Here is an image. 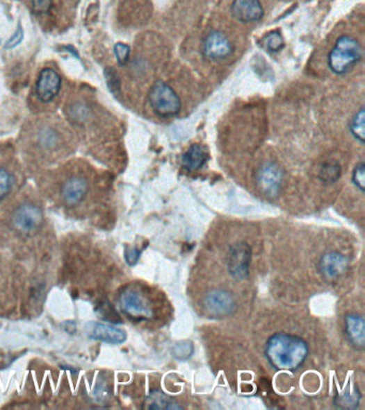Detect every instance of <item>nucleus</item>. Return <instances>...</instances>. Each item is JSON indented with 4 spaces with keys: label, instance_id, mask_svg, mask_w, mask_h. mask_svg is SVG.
I'll list each match as a JSON object with an SVG mask.
<instances>
[{
    "label": "nucleus",
    "instance_id": "obj_1",
    "mask_svg": "<svg viewBox=\"0 0 365 410\" xmlns=\"http://www.w3.org/2000/svg\"><path fill=\"white\" fill-rule=\"evenodd\" d=\"M307 343L297 336L277 334L270 339L266 348L268 359L279 370H295L307 356Z\"/></svg>",
    "mask_w": 365,
    "mask_h": 410
},
{
    "label": "nucleus",
    "instance_id": "obj_2",
    "mask_svg": "<svg viewBox=\"0 0 365 410\" xmlns=\"http://www.w3.org/2000/svg\"><path fill=\"white\" fill-rule=\"evenodd\" d=\"M362 47L350 35H342L336 40L328 56L329 69L336 75H345L360 62Z\"/></svg>",
    "mask_w": 365,
    "mask_h": 410
},
{
    "label": "nucleus",
    "instance_id": "obj_3",
    "mask_svg": "<svg viewBox=\"0 0 365 410\" xmlns=\"http://www.w3.org/2000/svg\"><path fill=\"white\" fill-rule=\"evenodd\" d=\"M148 99L154 112L164 118L176 116L181 109V101L177 93L162 80L156 81L152 87Z\"/></svg>",
    "mask_w": 365,
    "mask_h": 410
},
{
    "label": "nucleus",
    "instance_id": "obj_4",
    "mask_svg": "<svg viewBox=\"0 0 365 410\" xmlns=\"http://www.w3.org/2000/svg\"><path fill=\"white\" fill-rule=\"evenodd\" d=\"M255 181L261 193L269 198L277 197L283 185L284 173L275 162H267L257 169Z\"/></svg>",
    "mask_w": 365,
    "mask_h": 410
},
{
    "label": "nucleus",
    "instance_id": "obj_5",
    "mask_svg": "<svg viewBox=\"0 0 365 410\" xmlns=\"http://www.w3.org/2000/svg\"><path fill=\"white\" fill-rule=\"evenodd\" d=\"M120 307L127 316L136 320H148L152 318V308L148 299L140 291L129 290L121 293Z\"/></svg>",
    "mask_w": 365,
    "mask_h": 410
},
{
    "label": "nucleus",
    "instance_id": "obj_6",
    "mask_svg": "<svg viewBox=\"0 0 365 410\" xmlns=\"http://www.w3.org/2000/svg\"><path fill=\"white\" fill-rule=\"evenodd\" d=\"M251 261V247L247 243L236 244L228 253V271L237 280H243L249 276Z\"/></svg>",
    "mask_w": 365,
    "mask_h": 410
},
{
    "label": "nucleus",
    "instance_id": "obj_7",
    "mask_svg": "<svg viewBox=\"0 0 365 410\" xmlns=\"http://www.w3.org/2000/svg\"><path fill=\"white\" fill-rule=\"evenodd\" d=\"M86 334L91 340L107 344H122L126 342L127 332L114 325L91 321L85 326Z\"/></svg>",
    "mask_w": 365,
    "mask_h": 410
},
{
    "label": "nucleus",
    "instance_id": "obj_8",
    "mask_svg": "<svg viewBox=\"0 0 365 410\" xmlns=\"http://www.w3.org/2000/svg\"><path fill=\"white\" fill-rule=\"evenodd\" d=\"M43 221L42 211L33 204L26 203L15 210L12 223L24 233L35 231Z\"/></svg>",
    "mask_w": 365,
    "mask_h": 410
},
{
    "label": "nucleus",
    "instance_id": "obj_9",
    "mask_svg": "<svg viewBox=\"0 0 365 410\" xmlns=\"http://www.w3.org/2000/svg\"><path fill=\"white\" fill-rule=\"evenodd\" d=\"M234 47L229 40L220 31H212L202 42V53L208 59L221 60L233 53Z\"/></svg>",
    "mask_w": 365,
    "mask_h": 410
},
{
    "label": "nucleus",
    "instance_id": "obj_10",
    "mask_svg": "<svg viewBox=\"0 0 365 410\" xmlns=\"http://www.w3.org/2000/svg\"><path fill=\"white\" fill-rule=\"evenodd\" d=\"M206 310L218 318L231 316L235 311L236 302L231 293L223 290L211 291L204 300Z\"/></svg>",
    "mask_w": 365,
    "mask_h": 410
},
{
    "label": "nucleus",
    "instance_id": "obj_11",
    "mask_svg": "<svg viewBox=\"0 0 365 410\" xmlns=\"http://www.w3.org/2000/svg\"><path fill=\"white\" fill-rule=\"evenodd\" d=\"M61 88V78L53 69L41 71L35 85L38 99L42 103H49L56 98Z\"/></svg>",
    "mask_w": 365,
    "mask_h": 410
},
{
    "label": "nucleus",
    "instance_id": "obj_12",
    "mask_svg": "<svg viewBox=\"0 0 365 410\" xmlns=\"http://www.w3.org/2000/svg\"><path fill=\"white\" fill-rule=\"evenodd\" d=\"M348 259L339 253H329L323 255L319 262L323 276L328 280L340 278L348 269Z\"/></svg>",
    "mask_w": 365,
    "mask_h": 410
},
{
    "label": "nucleus",
    "instance_id": "obj_13",
    "mask_svg": "<svg viewBox=\"0 0 365 410\" xmlns=\"http://www.w3.org/2000/svg\"><path fill=\"white\" fill-rule=\"evenodd\" d=\"M234 17L242 23H254L263 19V9L259 0H234Z\"/></svg>",
    "mask_w": 365,
    "mask_h": 410
},
{
    "label": "nucleus",
    "instance_id": "obj_14",
    "mask_svg": "<svg viewBox=\"0 0 365 410\" xmlns=\"http://www.w3.org/2000/svg\"><path fill=\"white\" fill-rule=\"evenodd\" d=\"M88 193V183L86 180L79 176H73L63 184L61 195L65 203L74 207L81 203Z\"/></svg>",
    "mask_w": 365,
    "mask_h": 410
},
{
    "label": "nucleus",
    "instance_id": "obj_15",
    "mask_svg": "<svg viewBox=\"0 0 365 410\" xmlns=\"http://www.w3.org/2000/svg\"><path fill=\"white\" fill-rule=\"evenodd\" d=\"M208 160V153L204 146L192 144L182 156V165L188 171L200 169Z\"/></svg>",
    "mask_w": 365,
    "mask_h": 410
},
{
    "label": "nucleus",
    "instance_id": "obj_16",
    "mask_svg": "<svg viewBox=\"0 0 365 410\" xmlns=\"http://www.w3.org/2000/svg\"><path fill=\"white\" fill-rule=\"evenodd\" d=\"M345 324H346L347 334L351 342L357 348H363L365 343V327L362 316L350 314L347 316Z\"/></svg>",
    "mask_w": 365,
    "mask_h": 410
},
{
    "label": "nucleus",
    "instance_id": "obj_17",
    "mask_svg": "<svg viewBox=\"0 0 365 410\" xmlns=\"http://www.w3.org/2000/svg\"><path fill=\"white\" fill-rule=\"evenodd\" d=\"M359 402H360V393L358 388L355 387L354 385H348L342 392L337 393L334 403L337 407L354 409L358 407Z\"/></svg>",
    "mask_w": 365,
    "mask_h": 410
},
{
    "label": "nucleus",
    "instance_id": "obj_18",
    "mask_svg": "<svg viewBox=\"0 0 365 410\" xmlns=\"http://www.w3.org/2000/svg\"><path fill=\"white\" fill-rule=\"evenodd\" d=\"M147 403H148V407L152 409H180L181 408L172 398L161 391L152 392L147 400Z\"/></svg>",
    "mask_w": 365,
    "mask_h": 410
},
{
    "label": "nucleus",
    "instance_id": "obj_19",
    "mask_svg": "<svg viewBox=\"0 0 365 410\" xmlns=\"http://www.w3.org/2000/svg\"><path fill=\"white\" fill-rule=\"evenodd\" d=\"M261 45L269 53H279V51L283 49L285 43H284V39L281 33L275 31H271V33H268L263 37Z\"/></svg>",
    "mask_w": 365,
    "mask_h": 410
},
{
    "label": "nucleus",
    "instance_id": "obj_20",
    "mask_svg": "<svg viewBox=\"0 0 365 410\" xmlns=\"http://www.w3.org/2000/svg\"><path fill=\"white\" fill-rule=\"evenodd\" d=\"M364 107H361L358 112H357V114H355L354 118L351 119L350 122L351 134L354 135L355 138H356L357 140H359L361 144L364 142Z\"/></svg>",
    "mask_w": 365,
    "mask_h": 410
},
{
    "label": "nucleus",
    "instance_id": "obj_21",
    "mask_svg": "<svg viewBox=\"0 0 365 410\" xmlns=\"http://www.w3.org/2000/svg\"><path fill=\"white\" fill-rule=\"evenodd\" d=\"M319 179L326 184H332L341 178V167L336 162H327L319 171Z\"/></svg>",
    "mask_w": 365,
    "mask_h": 410
},
{
    "label": "nucleus",
    "instance_id": "obj_22",
    "mask_svg": "<svg viewBox=\"0 0 365 410\" xmlns=\"http://www.w3.org/2000/svg\"><path fill=\"white\" fill-rule=\"evenodd\" d=\"M105 79H106V84L111 92L117 96L120 94V79H119L118 74L116 71L113 70L112 67H106L104 71Z\"/></svg>",
    "mask_w": 365,
    "mask_h": 410
},
{
    "label": "nucleus",
    "instance_id": "obj_23",
    "mask_svg": "<svg viewBox=\"0 0 365 410\" xmlns=\"http://www.w3.org/2000/svg\"><path fill=\"white\" fill-rule=\"evenodd\" d=\"M13 186V178L6 169H0V200L5 199Z\"/></svg>",
    "mask_w": 365,
    "mask_h": 410
},
{
    "label": "nucleus",
    "instance_id": "obj_24",
    "mask_svg": "<svg viewBox=\"0 0 365 410\" xmlns=\"http://www.w3.org/2000/svg\"><path fill=\"white\" fill-rule=\"evenodd\" d=\"M39 142L44 148H53L58 142V135L54 130H43L40 134Z\"/></svg>",
    "mask_w": 365,
    "mask_h": 410
},
{
    "label": "nucleus",
    "instance_id": "obj_25",
    "mask_svg": "<svg viewBox=\"0 0 365 410\" xmlns=\"http://www.w3.org/2000/svg\"><path fill=\"white\" fill-rule=\"evenodd\" d=\"M114 53L119 65H126L129 62L131 53L129 45L124 44V43H117L114 46Z\"/></svg>",
    "mask_w": 365,
    "mask_h": 410
},
{
    "label": "nucleus",
    "instance_id": "obj_26",
    "mask_svg": "<svg viewBox=\"0 0 365 410\" xmlns=\"http://www.w3.org/2000/svg\"><path fill=\"white\" fill-rule=\"evenodd\" d=\"M172 352H174L175 357L178 358V359H186L193 352V345H192L191 342H180V343L175 345Z\"/></svg>",
    "mask_w": 365,
    "mask_h": 410
},
{
    "label": "nucleus",
    "instance_id": "obj_27",
    "mask_svg": "<svg viewBox=\"0 0 365 410\" xmlns=\"http://www.w3.org/2000/svg\"><path fill=\"white\" fill-rule=\"evenodd\" d=\"M69 114H70V118L73 121L82 122V121H85L88 118V109L84 105L75 104L70 107Z\"/></svg>",
    "mask_w": 365,
    "mask_h": 410
},
{
    "label": "nucleus",
    "instance_id": "obj_28",
    "mask_svg": "<svg viewBox=\"0 0 365 410\" xmlns=\"http://www.w3.org/2000/svg\"><path fill=\"white\" fill-rule=\"evenodd\" d=\"M365 167L363 162H360L356 168H355L354 173H352V181H354L355 185L361 190L364 191L365 187Z\"/></svg>",
    "mask_w": 365,
    "mask_h": 410
},
{
    "label": "nucleus",
    "instance_id": "obj_29",
    "mask_svg": "<svg viewBox=\"0 0 365 410\" xmlns=\"http://www.w3.org/2000/svg\"><path fill=\"white\" fill-rule=\"evenodd\" d=\"M93 395H95V398H96L98 401H105V400L108 399L111 395L110 386L107 385L106 382H99L97 387H95V390H93Z\"/></svg>",
    "mask_w": 365,
    "mask_h": 410
},
{
    "label": "nucleus",
    "instance_id": "obj_30",
    "mask_svg": "<svg viewBox=\"0 0 365 410\" xmlns=\"http://www.w3.org/2000/svg\"><path fill=\"white\" fill-rule=\"evenodd\" d=\"M140 255H142V249L126 248L124 250V259L130 266H133L138 262Z\"/></svg>",
    "mask_w": 365,
    "mask_h": 410
},
{
    "label": "nucleus",
    "instance_id": "obj_31",
    "mask_svg": "<svg viewBox=\"0 0 365 410\" xmlns=\"http://www.w3.org/2000/svg\"><path fill=\"white\" fill-rule=\"evenodd\" d=\"M33 11L38 15L47 13L51 7V0H31Z\"/></svg>",
    "mask_w": 365,
    "mask_h": 410
},
{
    "label": "nucleus",
    "instance_id": "obj_32",
    "mask_svg": "<svg viewBox=\"0 0 365 410\" xmlns=\"http://www.w3.org/2000/svg\"><path fill=\"white\" fill-rule=\"evenodd\" d=\"M23 29H22V27H19V28H17V33L12 35V37H10V39L8 40V42L6 43V49H15V47H17V45H19L22 41H23Z\"/></svg>",
    "mask_w": 365,
    "mask_h": 410
}]
</instances>
